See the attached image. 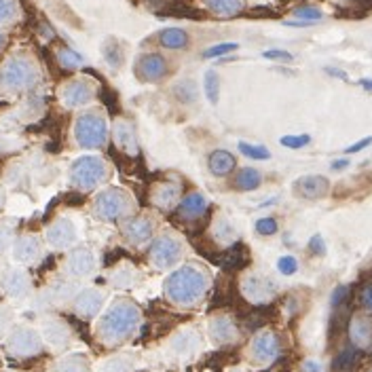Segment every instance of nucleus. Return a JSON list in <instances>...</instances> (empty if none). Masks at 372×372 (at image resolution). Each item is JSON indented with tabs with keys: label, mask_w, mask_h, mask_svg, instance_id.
Listing matches in <instances>:
<instances>
[{
	"label": "nucleus",
	"mask_w": 372,
	"mask_h": 372,
	"mask_svg": "<svg viewBox=\"0 0 372 372\" xmlns=\"http://www.w3.org/2000/svg\"><path fill=\"white\" fill-rule=\"evenodd\" d=\"M208 290V277L197 267H182L174 271L165 282V294L176 304H193L206 294Z\"/></svg>",
	"instance_id": "1"
},
{
	"label": "nucleus",
	"mask_w": 372,
	"mask_h": 372,
	"mask_svg": "<svg viewBox=\"0 0 372 372\" xmlns=\"http://www.w3.org/2000/svg\"><path fill=\"white\" fill-rule=\"evenodd\" d=\"M138 321L140 311L132 302H117L100 319L97 334L104 343H119L136 330Z\"/></svg>",
	"instance_id": "2"
},
{
	"label": "nucleus",
	"mask_w": 372,
	"mask_h": 372,
	"mask_svg": "<svg viewBox=\"0 0 372 372\" xmlns=\"http://www.w3.org/2000/svg\"><path fill=\"white\" fill-rule=\"evenodd\" d=\"M38 78V73L30 60L13 58L0 68V89L4 91H23L32 87Z\"/></svg>",
	"instance_id": "3"
},
{
	"label": "nucleus",
	"mask_w": 372,
	"mask_h": 372,
	"mask_svg": "<svg viewBox=\"0 0 372 372\" xmlns=\"http://www.w3.org/2000/svg\"><path fill=\"white\" fill-rule=\"evenodd\" d=\"M75 134L83 149H97L106 142V121L100 115H83L76 121Z\"/></svg>",
	"instance_id": "4"
},
{
	"label": "nucleus",
	"mask_w": 372,
	"mask_h": 372,
	"mask_svg": "<svg viewBox=\"0 0 372 372\" xmlns=\"http://www.w3.org/2000/svg\"><path fill=\"white\" fill-rule=\"evenodd\" d=\"M9 351L15 358H32L43 349V336L32 328H15L6 341Z\"/></svg>",
	"instance_id": "5"
},
{
	"label": "nucleus",
	"mask_w": 372,
	"mask_h": 372,
	"mask_svg": "<svg viewBox=\"0 0 372 372\" xmlns=\"http://www.w3.org/2000/svg\"><path fill=\"white\" fill-rule=\"evenodd\" d=\"M104 163L95 156H83L73 163L70 178L78 188H91L104 178Z\"/></svg>",
	"instance_id": "6"
},
{
	"label": "nucleus",
	"mask_w": 372,
	"mask_h": 372,
	"mask_svg": "<svg viewBox=\"0 0 372 372\" xmlns=\"http://www.w3.org/2000/svg\"><path fill=\"white\" fill-rule=\"evenodd\" d=\"M150 260L159 269L174 267L180 260V243L176 239H171V237L156 239L154 245H152V250H150Z\"/></svg>",
	"instance_id": "7"
},
{
	"label": "nucleus",
	"mask_w": 372,
	"mask_h": 372,
	"mask_svg": "<svg viewBox=\"0 0 372 372\" xmlns=\"http://www.w3.org/2000/svg\"><path fill=\"white\" fill-rule=\"evenodd\" d=\"M280 354V341L273 332H260L252 343V356L260 364H269Z\"/></svg>",
	"instance_id": "8"
},
{
	"label": "nucleus",
	"mask_w": 372,
	"mask_h": 372,
	"mask_svg": "<svg viewBox=\"0 0 372 372\" xmlns=\"http://www.w3.org/2000/svg\"><path fill=\"white\" fill-rule=\"evenodd\" d=\"M75 239H76L75 224L70 223V220H66V218L55 220V223L47 228V241H49V245H51V248L64 250V248L73 245V243H75Z\"/></svg>",
	"instance_id": "9"
},
{
	"label": "nucleus",
	"mask_w": 372,
	"mask_h": 372,
	"mask_svg": "<svg viewBox=\"0 0 372 372\" xmlns=\"http://www.w3.org/2000/svg\"><path fill=\"white\" fill-rule=\"evenodd\" d=\"M2 290L11 298H26L30 292V277L21 269H11L2 275Z\"/></svg>",
	"instance_id": "10"
},
{
	"label": "nucleus",
	"mask_w": 372,
	"mask_h": 372,
	"mask_svg": "<svg viewBox=\"0 0 372 372\" xmlns=\"http://www.w3.org/2000/svg\"><path fill=\"white\" fill-rule=\"evenodd\" d=\"M328 191H330V182L324 176H304L294 184V193L304 199H319Z\"/></svg>",
	"instance_id": "11"
},
{
	"label": "nucleus",
	"mask_w": 372,
	"mask_h": 372,
	"mask_svg": "<svg viewBox=\"0 0 372 372\" xmlns=\"http://www.w3.org/2000/svg\"><path fill=\"white\" fill-rule=\"evenodd\" d=\"M41 241L32 235H23L13 245V258L21 265H30L41 258Z\"/></svg>",
	"instance_id": "12"
},
{
	"label": "nucleus",
	"mask_w": 372,
	"mask_h": 372,
	"mask_svg": "<svg viewBox=\"0 0 372 372\" xmlns=\"http://www.w3.org/2000/svg\"><path fill=\"white\" fill-rule=\"evenodd\" d=\"M125 208H127V201L119 193H112V191L100 195V199L95 203L97 214L104 216V218H117V216H121L125 212Z\"/></svg>",
	"instance_id": "13"
},
{
	"label": "nucleus",
	"mask_w": 372,
	"mask_h": 372,
	"mask_svg": "<svg viewBox=\"0 0 372 372\" xmlns=\"http://www.w3.org/2000/svg\"><path fill=\"white\" fill-rule=\"evenodd\" d=\"M104 304V294L100 290H83L75 300L76 313L80 317H93Z\"/></svg>",
	"instance_id": "14"
},
{
	"label": "nucleus",
	"mask_w": 372,
	"mask_h": 372,
	"mask_svg": "<svg viewBox=\"0 0 372 372\" xmlns=\"http://www.w3.org/2000/svg\"><path fill=\"white\" fill-rule=\"evenodd\" d=\"M62 97H64V104L70 106V108L83 106L91 100V87H89L87 80H73L64 87Z\"/></svg>",
	"instance_id": "15"
},
{
	"label": "nucleus",
	"mask_w": 372,
	"mask_h": 372,
	"mask_svg": "<svg viewBox=\"0 0 372 372\" xmlns=\"http://www.w3.org/2000/svg\"><path fill=\"white\" fill-rule=\"evenodd\" d=\"M273 292H275V288H273V284L269 280H262V277L252 275V277H248L243 282V294L250 298V300H254V302L269 300V298L273 297Z\"/></svg>",
	"instance_id": "16"
},
{
	"label": "nucleus",
	"mask_w": 372,
	"mask_h": 372,
	"mask_svg": "<svg viewBox=\"0 0 372 372\" xmlns=\"http://www.w3.org/2000/svg\"><path fill=\"white\" fill-rule=\"evenodd\" d=\"M93 254L89 252V250H85V248H78L75 250L70 256H68V271H70V275H75V277H85V275H89L91 271H93Z\"/></svg>",
	"instance_id": "17"
},
{
	"label": "nucleus",
	"mask_w": 372,
	"mask_h": 372,
	"mask_svg": "<svg viewBox=\"0 0 372 372\" xmlns=\"http://www.w3.org/2000/svg\"><path fill=\"white\" fill-rule=\"evenodd\" d=\"M43 339L51 347H64L68 343L70 334H68V328L60 319H47L43 324Z\"/></svg>",
	"instance_id": "18"
},
{
	"label": "nucleus",
	"mask_w": 372,
	"mask_h": 372,
	"mask_svg": "<svg viewBox=\"0 0 372 372\" xmlns=\"http://www.w3.org/2000/svg\"><path fill=\"white\" fill-rule=\"evenodd\" d=\"M210 334L218 345H226L237 339V328L228 317H216L210 324Z\"/></svg>",
	"instance_id": "19"
},
{
	"label": "nucleus",
	"mask_w": 372,
	"mask_h": 372,
	"mask_svg": "<svg viewBox=\"0 0 372 372\" xmlns=\"http://www.w3.org/2000/svg\"><path fill=\"white\" fill-rule=\"evenodd\" d=\"M138 75L142 76L144 80H156L165 75V60L161 55H144L140 62H138Z\"/></svg>",
	"instance_id": "20"
},
{
	"label": "nucleus",
	"mask_w": 372,
	"mask_h": 372,
	"mask_svg": "<svg viewBox=\"0 0 372 372\" xmlns=\"http://www.w3.org/2000/svg\"><path fill=\"white\" fill-rule=\"evenodd\" d=\"M351 339L358 347H368L372 341V321L366 317H356L351 324Z\"/></svg>",
	"instance_id": "21"
},
{
	"label": "nucleus",
	"mask_w": 372,
	"mask_h": 372,
	"mask_svg": "<svg viewBox=\"0 0 372 372\" xmlns=\"http://www.w3.org/2000/svg\"><path fill=\"white\" fill-rule=\"evenodd\" d=\"M159 41L167 49H182L188 45V34L180 28H167L159 34Z\"/></svg>",
	"instance_id": "22"
},
{
	"label": "nucleus",
	"mask_w": 372,
	"mask_h": 372,
	"mask_svg": "<svg viewBox=\"0 0 372 372\" xmlns=\"http://www.w3.org/2000/svg\"><path fill=\"white\" fill-rule=\"evenodd\" d=\"M206 212V199L201 195H188L182 203H180V216L184 218H197Z\"/></svg>",
	"instance_id": "23"
},
{
	"label": "nucleus",
	"mask_w": 372,
	"mask_h": 372,
	"mask_svg": "<svg viewBox=\"0 0 372 372\" xmlns=\"http://www.w3.org/2000/svg\"><path fill=\"white\" fill-rule=\"evenodd\" d=\"M210 167L214 174L218 176H226L233 167H235V156L226 150H216L212 156H210Z\"/></svg>",
	"instance_id": "24"
},
{
	"label": "nucleus",
	"mask_w": 372,
	"mask_h": 372,
	"mask_svg": "<svg viewBox=\"0 0 372 372\" xmlns=\"http://www.w3.org/2000/svg\"><path fill=\"white\" fill-rule=\"evenodd\" d=\"M150 223L149 220H144V218H138V220H132V223L127 224V228H125V235H127V239L129 241H134V243H142V241H147L150 237Z\"/></svg>",
	"instance_id": "25"
},
{
	"label": "nucleus",
	"mask_w": 372,
	"mask_h": 372,
	"mask_svg": "<svg viewBox=\"0 0 372 372\" xmlns=\"http://www.w3.org/2000/svg\"><path fill=\"white\" fill-rule=\"evenodd\" d=\"M235 186L241 191H254L256 186H260V174L254 167H245L235 178Z\"/></svg>",
	"instance_id": "26"
},
{
	"label": "nucleus",
	"mask_w": 372,
	"mask_h": 372,
	"mask_svg": "<svg viewBox=\"0 0 372 372\" xmlns=\"http://www.w3.org/2000/svg\"><path fill=\"white\" fill-rule=\"evenodd\" d=\"M197 339H199V336H195V334H191V332H182V334H178V336L174 339L171 349H174L176 354H180V356H188V354L199 345Z\"/></svg>",
	"instance_id": "27"
},
{
	"label": "nucleus",
	"mask_w": 372,
	"mask_h": 372,
	"mask_svg": "<svg viewBox=\"0 0 372 372\" xmlns=\"http://www.w3.org/2000/svg\"><path fill=\"white\" fill-rule=\"evenodd\" d=\"M206 4L218 15H235L243 9V0H206Z\"/></svg>",
	"instance_id": "28"
},
{
	"label": "nucleus",
	"mask_w": 372,
	"mask_h": 372,
	"mask_svg": "<svg viewBox=\"0 0 372 372\" xmlns=\"http://www.w3.org/2000/svg\"><path fill=\"white\" fill-rule=\"evenodd\" d=\"M58 372H89V364L80 356H70L58 364Z\"/></svg>",
	"instance_id": "29"
},
{
	"label": "nucleus",
	"mask_w": 372,
	"mask_h": 372,
	"mask_svg": "<svg viewBox=\"0 0 372 372\" xmlns=\"http://www.w3.org/2000/svg\"><path fill=\"white\" fill-rule=\"evenodd\" d=\"M206 95L212 104L218 102V95H220V78L216 73H206Z\"/></svg>",
	"instance_id": "30"
},
{
	"label": "nucleus",
	"mask_w": 372,
	"mask_h": 372,
	"mask_svg": "<svg viewBox=\"0 0 372 372\" xmlns=\"http://www.w3.org/2000/svg\"><path fill=\"white\" fill-rule=\"evenodd\" d=\"M104 58H106V62H108L110 66L119 68L121 62H123V51H121V47H119L115 41H108V43L104 45Z\"/></svg>",
	"instance_id": "31"
},
{
	"label": "nucleus",
	"mask_w": 372,
	"mask_h": 372,
	"mask_svg": "<svg viewBox=\"0 0 372 372\" xmlns=\"http://www.w3.org/2000/svg\"><path fill=\"white\" fill-rule=\"evenodd\" d=\"M19 13L17 0H0V23L13 21Z\"/></svg>",
	"instance_id": "32"
},
{
	"label": "nucleus",
	"mask_w": 372,
	"mask_h": 372,
	"mask_svg": "<svg viewBox=\"0 0 372 372\" xmlns=\"http://www.w3.org/2000/svg\"><path fill=\"white\" fill-rule=\"evenodd\" d=\"M239 150L248 156V159H269L271 152L265 147H256V144H248V142H239Z\"/></svg>",
	"instance_id": "33"
},
{
	"label": "nucleus",
	"mask_w": 372,
	"mask_h": 372,
	"mask_svg": "<svg viewBox=\"0 0 372 372\" xmlns=\"http://www.w3.org/2000/svg\"><path fill=\"white\" fill-rule=\"evenodd\" d=\"M58 60H60V64L64 68H76L83 62V58L78 53H75L73 49H60L58 51Z\"/></svg>",
	"instance_id": "34"
},
{
	"label": "nucleus",
	"mask_w": 372,
	"mask_h": 372,
	"mask_svg": "<svg viewBox=\"0 0 372 372\" xmlns=\"http://www.w3.org/2000/svg\"><path fill=\"white\" fill-rule=\"evenodd\" d=\"M356 351L354 349H347V351H343L339 358H336V362H334V371L336 372H345L349 371L351 366H354V362H356Z\"/></svg>",
	"instance_id": "35"
},
{
	"label": "nucleus",
	"mask_w": 372,
	"mask_h": 372,
	"mask_svg": "<svg viewBox=\"0 0 372 372\" xmlns=\"http://www.w3.org/2000/svg\"><path fill=\"white\" fill-rule=\"evenodd\" d=\"M176 195H178V186H174V184H163L161 193L156 195V203H161L163 208H167V206L176 199Z\"/></svg>",
	"instance_id": "36"
},
{
	"label": "nucleus",
	"mask_w": 372,
	"mask_h": 372,
	"mask_svg": "<svg viewBox=\"0 0 372 372\" xmlns=\"http://www.w3.org/2000/svg\"><path fill=\"white\" fill-rule=\"evenodd\" d=\"M294 15H297L298 19H304L307 23L321 19V11L315 9V6H298L297 11H294Z\"/></svg>",
	"instance_id": "37"
},
{
	"label": "nucleus",
	"mask_w": 372,
	"mask_h": 372,
	"mask_svg": "<svg viewBox=\"0 0 372 372\" xmlns=\"http://www.w3.org/2000/svg\"><path fill=\"white\" fill-rule=\"evenodd\" d=\"M277 269H280L282 275H294L298 269L297 258H294V256H282V258L277 260Z\"/></svg>",
	"instance_id": "38"
},
{
	"label": "nucleus",
	"mask_w": 372,
	"mask_h": 372,
	"mask_svg": "<svg viewBox=\"0 0 372 372\" xmlns=\"http://www.w3.org/2000/svg\"><path fill=\"white\" fill-rule=\"evenodd\" d=\"M176 93H178V97H180L182 102H193V97L197 95V93H195V85H193V80H184V83H180V85L176 87Z\"/></svg>",
	"instance_id": "39"
},
{
	"label": "nucleus",
	"mask_w": 372,
	"mask_h": 372,
	"mask_svg": "<svg viewBox=\"0 0 372 372\" xmlns=\"http://www.w3.org/2000/svg\"><path fill=\"white\" fill-rule=\"evenodd\" d=\"M129 371H132V366H129V362L123 360V358L110 360V362H106V364L102 366V372H129Z\"/></svg>",
	"instance_id": "40"
},
{
	"label": "nucleus",
	"mask_w": 372,
	"mask_h": 372,
	"mask_svg": "<svg viewBox=\"0 0 372 372\" xmlns=\"http://www.w3.org/2000/svg\"><path fill=\"white\" fill-rule=\"evenodd\" d=\"M237 49V43H223V45H216V47H210L203 55L206 58H220L224 53H230Z\"/></svg>",
	"instance_id": "41"
},
{
	"label": "nucleus",
	"mask_w": 372,
	"mask_h": 372,
	"mask_svg": "<svg viewBox=\"0 0 372 372\" xmlns=\"http://www.w3.org/2000/svg\"><path fill=\"white\" fill-rule=\"evenodd\" d=\"M309 142H311L309 136H286V138H282V144L288 147V149H302Z\"/></svg>",
	"instance_id": "42"
},
{
	"label": "nucleus",
	"mask_w": 372,
	"mask_h": 372,
	"mask_svg": "<svg viewBox=\"0 0 372 372\" xmlns=\"http://www.w3.org/2000/svg\"><path fill=\"white\" fill-rule=\"evenodd\" d=\"M11 241H13V233L6 224H0V254L6 252L11 248Z\"/></svg>",
	"instance_id": "43"
},
{
	"label": "nucleus",
	"mask_w": 372,
	"mask_h": 372,
	"mask_svg": "<svg viewBox=\"0 0 372 372\" xmlns=\"http://www.w3.org/2000/svg\"><path fill=\"white\" fill-rule=\"evenodd\" d=\"M256 230H258L260 235H273V233L277 230V223H275L273 218H262V220L256 223Z\"/></svg>",
	"instance_id": "44"
},
{
	"label": "nucleus",
	"mask_w": 372,
	"mask_h": 372,
	"mask_svg": "<svg viewBox=\"0 0 372 372\" xmlns=\"http://www.w3.org/2000/svg\"><path fill=\"white\" fill-rule=\"evenodd\" d=\"M11 319H13V313L9 309H0V336L11 328Z\"/></svg>",
	"instance_id": "45"
},
{
	"label": "nucleus",
	"mask_w": 372,
	"mask_h": 372,
	"mask_svg": "<svg viewBox=\"0 0 372 372\" xmlns=\"http://www.w3.org/2000/svg\"><path fill=\"white\" fill-rule=\"evenodd\" d=\"M265 58H267V60H286V62L292 60V55H290L288 51H277V49H273V51H265Z\"/></svg>",
	"instance_id": "46"
},
{
	"label": "nucleus",
	"mask_w": 372,
	"mask_h": 372,
	"mask_svg": "<svg viewBox=\"0 0 372 372\" xmlns=\"http://www.w3.org/2000/svg\"><path fill=\"white\" fill-rule=\"evenodd\" d=\"M360 300H362L364 309L372 311V284L364 286V290H362V294H360Z\"/></svg>",
	"instance_id": "47"
},
{
	"label": "nucleus",
	"mask_w": 372,
	"mask_h": 372,
	"mask_svg": "<svg viewBox=\"0 0 372 372\" xmlns=\"http://www.w3.org/2000/svg\"><path fill=\"white\" fill-rule=\"evenodd\" d=\"M368 144H372V138H364V140H360V142H356L354 147H349L347 149V154H354V152H360V150H364Z\"/></svg>",
	"instance_id": "48"
},
{
	"label": "nucleus",
	"mask_w": 372,
	"mask_h": 372,
	"mask_svg": "<svg viewBox=\"0 0 372 372\" xmlns=\"http://www.w3.org/2000/svg\"><path fill=\"white\" fill-rule=\"evenodd\" d=\"M311 250H313L315 254H324V241H321L319 235H315V237L311 239Z\"/></svg>",
	"instance_id": "49"
},
{
	"label": "nucleus",
	"mask_w": 372,
	"mask_h": 372,
	"mask_svg": "<svg viewBox=\"0 0 372 372\" xmlns=\"http://www.w3.org/2000/svg\"><path fill=\"white\" fill-rule=\"evenodd\" d=\"M302 371H304V372H321V366H319L317 362H304Z\"/></svg>",
	"instance_id": "50"
},
{
	"label": "nucleus",
	"mask_w": 372,
	"mask_h": 372,
	"mask_svg": "<svg viewBox=\"0 0 372 372\" xmlns=\"http://www.w3.org/2000/svg\"><path fill=\"white\" fill-rule=\"evenodd\" d=\"M332 167H334V169H343V167H347V161H334Z\"/></svg>",
	"instance_id": "51"
},
{
	"label": "nucleus",
	"mask_w": 372,
	"mask_h": 372,
	"mask_svg": "<svg viewBox=\"0 0 372 372\" xmlns=\"http://www.w3.org/2000/svg\"><path fill=\"white\" fill-rule=\"evenodd\" d=\"M328 73H330V75H334V76H341V78H347V75H345V73H341V70H332V68H330Z\"/></svg>",
	"instance_id": "52"
},
{
	"label": "nucleus",
	"mask_w": 372,
	"mask_h": 372,
	"mask_svg": "<svg viewBox=\"0 0 372 372\" xmlns=\"http://www.w3.org/2000/svg\"><path fill=\"white\" fill-rule=\"evenodd\" d=\"M362 87H366V89L372 91V80H362Z\"/></svg>",
	"instance_id": "53"
},
{
	"label": "nucleus",
	"mask_w": 372,
	"mask_h": 372,
	"mask_svg": "<svg viewBox=\"0 0 372 372\" xmlns=\"http://www.w3.org/2000/svg\"><path fill=\"white\" fill-rule=\"evenodd\" d=\"M2 47H4V34L0 32V49H2Z\"/></svg>",
	"instance_id": "54"
},
{
	"label": "nucleus",
	"mask_w": 372,
	"mask_h": 372,
	"mask_svg": "<svg viewBox=\"0 0 372 372\" xmlns=\"http://www.w3.org/2000/svg\"><path fill=\"white\" fill-rule=\"evenodd\" d=\"M2 203H4V197H2V193H0V208H2Z\"/></svg>",
	"instance_id": "55"
}]
</instances>
